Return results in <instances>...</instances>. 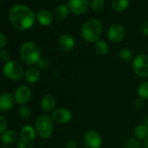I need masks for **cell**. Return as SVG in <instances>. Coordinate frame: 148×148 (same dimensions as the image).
Wrapping results in <instances>:
<instances>
[{
  "mask_svg": "<svg viewBox=\"0 0 148 148\" xmlns=\"http://www.w3.org/2000/svg\"><path fill=\"white\" fill-rule=\"evenodd\" d=\"M9 18L12 25L19 31L32 28L35 23L36 16L32 9L25 5H16L10 9Z\"/></svg>",
  "mask_w": 148,
  "mask_h": 148,
  "instance_id": "obj_1",
  "label": "cell"
},
{
  "mask_svg": "<svg viewBox=\"0 0 148 148\" xmlns=\"http://www.w3.org/2000/svg\"><path fill=\"white\" fill-rule=\"evenodd\" d=\"M103 32L102 23L97 18H91L85 22L81 28V36L88 43H96L99 40Z\"/></svg>",
  "mask_w": 148,
  "mask_h": 148,
  "instance_id": "obj_2",
  "label": "cell"
},
{
  "mask_svg": "<svg viewBox=\"0 0 148 148\" xmlns=\"http://www.w3.org/2000/svg\"><path fill=\"white\" fill-rule=\"evenodd\" d=\"M20 58L24 63L29 65L38 64L41 59V51L39 46L34 42H25L20 48Z\"/></svg>",
  "mask_w": 148,
  "mask_h": 148,
  "instance_id": "obj_3",
  "label": "cell"
},
{
  "mask_svg": "<svg viewBox=\"0 0 148 148\" xmlns=\"http://www.w3.org/2000/svg\"><path fill=\"white\" fill-rule=\"evenodd\" d=\"M51 117L49 115L44 114L37 118L35 120V131L36 133L43 138H50L54 131V123Z\"/></svg>",
  "mask_w": 148,
  "mask_h": 148,
  "instance_id": "obj_4",
  "label": "cell"
},
{
  "mask_svg": "<svg viewBox=\"0 0 148 148\" xmlns=\"http://www.w3.org/2000/svg\"><path fill=\"white\" fill-rule=\"evenodd\" d=\"M132 68L138 77H148V56L143 53L135 56L132 59Z\"/></svg>",
  "mask_w": 148,
  "mask_h": 148,
  "instance_id": "obj_5",
  "label": "cell"
},
{
  "mask_svg": "<svg viewBox=\"0 0 148 148\" xmlns=\"http://www.w3.org/2000/svg\"><path fill=\"white\" fill-rule=\"evenodd\" d=\"M3 72L11 80H19L24 75L23 66L17 61L10 60L6 62L3 66Z\"/></svg>",
  "mask_w": 148,
  "mask_h": 148,
  "instance_id": "obj_6",
  "label": "cell"
},
{
  "mask_svg": "<svg viewBox=\"0 0 148 148\" xmlns=\"http://www.w3.org/2000/svg\"><path fill=\"white\" fill-rule=\"evenodd\" d=\"M126 35L125 28L120 24H114L111 25L107 31V38L112 43L121 42Z\"/></svg>",
  "mask_w": 148,
  "mask_h": 148,
  "instance_id": "obj_7",
  "label": "cell"
},
{
  "mask_svg": "<svg viewBox=\"0 0 148 148\" xmlns=\"http://www.w3.org/2000/svg\"><path fill=\"white\" fill-rule=\"evenodd\" d=\"M84 143L87 148H99L102 145L101 134L96 130H89L85 133Z\"/></svg>",
  "mask_w": 148,
  "mask_h": 148,
  "instance_id": "obj_8",
  "label": "cell"
},
{
  "mask_svg": "<svg viewBox=\"0 0 148 148\" xmlns=\"http://www.w3.org/2000/svg\"><path fill=\"white\" fill-rule=\"evenodd\" d=\"M67 5L71 13L75 15H82L87 12L90 3L88 0H68Z\"/></svg>",
  "mask_w": 148,
  "mask_h": 148,
  "instance_id": "obj_9",
  "label": "cell"
},
{
  "mask_svg": "<svg viewBox=\"0 0 148 148\" xmlns=\"http://www.w3.org/2000/svg\"><path fill=\"white\" fill-rule=\"evenodd\" d=\"M51 118L54 122L60 124V125H64V124H67L71 121L72 112H71V111H70L67 108L59 107V108L55 109L52 112Z\"/></svg>",
  "mask_w": 148,
  "mask_h": 148,
  "instance_id": "obj_10",
  "label": "cell"
},
{
  "mask_svg": "<svg viewBox=\"0 0 148 148\" xmlns=\"http://www.w3.org/2000/svg\"><path fill=\"white\" fill-rule=\"evenodd\" d=\"M32 97V90L28 86L23 85L18 86L14 93V99L18 105H25Z\"/></svg>",
  "mask_w": 148,
  "mask_h": 148,
  "instance_id": "obj_11",
  "label": "cell"
},
{
  "mask_svg": "<svg viewBox=\"0 0 148 148\" xmlns=\"http://www.w3.org/2000/svg\"><path fill=\"white\" fill-rule=\"evenodd\" d=\"M75 39L70 34H63L58 39V46L61 51L64 52H70L75 48Z\"/></svg>",
  "mask_w": 148,
  "mask_h": 148,
  "instance_id": "obj_12",
  "label": "cell"
},
{
  "mask_svg": "<svg viewBox=\"0 0 148 148\" xmlns=\"http://www.w3.org/2000/svg\"><path fill=\"white\" fill-rule=\"evenodd\" d=\"M14 97L9 92H4L0 95V111L8 112L13 107Z\"/></svg>",
  "mask_w": 148,
  "mask_h": 148,
  "instance_id": "obj_13",
  "label": "cell"
},
{
  "mask_svg": "<svg viewBox=\"0 0 148 148\" xmlns=\"http://www.w3.org/2000/svg\"><path fill=\"white\" fill-rule=\"evenodd\" d=\"M56 99L51 95H45L42 98L41 100V109L45 112H51L55 110L56 107Z\"/></svg>",
  "mask_w": 148,
  "mask_h": 148,
  "instance_id": "obj_14",
  "label": "cell"
},
{
  "mask_svg": "<svg viewBox=\"0 0 148 148\" xmlns=\"http://www.w3.org/2000/svg\"><path fill=\"white\" fill-rule=\"evenodd\" d=\"M37 21L43 26L50 25L53 22V17L51 13L47 10H41L36 15Z\"/></svg>",
  "mask_w": 148,
  "mask_h": 148,
  "instance_id": "obj_15",
  "label": "cell"
},
{
  "mask_svg": "<svg viewBox=\"0 0 148 148\" xmlns=\"http://www.w3.org/2000/svg\"><path fill=\"white\" fill-rule=\"evenodd\" d=\"M40 79V71L38 67L31 66L25 71V79L30 84H35Z\"/></svg>",
  "mask_w": 148,
  "mask_h": 148,
  "instance_id": "obj_16",
  "label": "cell"
},
{
  "mask_svg": "<svg viewBox=\"0 0 148 148\" xmlns=\"http://www.w3.org/2000/svg\"><path fill=\"white\" fill-rule=\"evenodd\" d=\"M20 136H21V139L26 143H30V142L33 141L35 138V136H36L35 128H33L32 126H31L29 125L24 126L21 130Z\"/></svg>",
  "mask_w": 148,
  "mask_h": 148,
  "instance_id": "obj_17",
  "label": "cell"
},
{
  "mask_svg": "<svg viewBox=\"0 0 148 148\" xmlns=\"http://www.w3.org/2000/svg\"><path fill=\"white\" fill-rule=\"evenodd\" d=\"M133 134L138 140H145L148 137V127L145 124H138L135 126Z\"/></svg>",
  "mask_w": 148,
  "mask_h": 148,
  "instance_id": "obj_18",
  "label": "cell"
},
{
  "mask_svg": "<svg viewBox=\"0 0 148 148\" xmlns=\"http://www.w3.org/2000/svg\"><path fill=\"white\" fill-rule=\"evenodd\" d=\"M130 5V0H112L111 6L116 12H123Z\"/></svg>",
  "mask_w": 148,
  "mask_h": 148,
  "instance_id": "obj_19",
  "label": "cell"
},
{
  "mask_svg": "<svg viewBox=\"0 0 148 148\" xmlns=\"http://www.w3.org/2000/svg\"><path fill=\"white\" fill-rule=\"evenodd\" d=\"M109 45L105 40L99 39L96 43H94V51L99 56H105L109 52Z\"/></svg>",
  "mask_w": 148,
  "mask_h": 148,
  "instance_id": "obj_20",
  "label": "cell"
},
{
  "mask_svg": "<svg viewBox=\"0 0 148 148\" xmlns=\"http://www.w3.org/2000/svg\"><path fill=\"white\" fill-rule=\"evenodd\" d=\"M69 12L70 10L68 8V5L64 4H60L55 9V16L58 20H64L69 15Z\"/></svg>",
  "mask_w": 148,
  "mask_h": 148,
  "instance_id": "obj_21",
  "label": "cell"
},
{
  "mask_svg": "<svg viewBox=\"0 0 148 148\" xmlns=\"http://www.w3.org/2000/svg\"><path fill=\"white\" fill-rule=\"evenodd\" d=\"M137 93L139 99L148 100V81H144L137 88Z\"/></svg>",
  "mask_w": 148,
  "mask_h": 148,
  "instance_id": "obj_22",
  "label": "cell"
},
{
  "mask_svg": "<svg viewBox=\"0 0 148 148\" xmlns=\"http://www.w3.org/2000/svg\"><path fill=\"white\" fill-rule=\"evenodd\" d=\"M2 141L4 143L6 144H12L14 143L15 140L17 139V132L13 130H8L5 131L3 134H2Z\"/></svg>",
  "mask_w": 148,
  "mask_h": 148,
  "instance_id": "obj_23",
  "label": "cell"
},
{
  "mask_svg": "<svg viewBox=\"0 0 148 148\" xmlns=\"http://www.w3.org/2000/svg\"><path fill=\"white\" fill-rule=\"evenodd\" d=\"M119 58L124 62H129L133 59V54L129 48H123L119 51Z\"/></svg>",
  "mask_w": 148,
  "mask_h": 148,
  "instance_id": "obj_24",
  "label": "cell"
},
{
  "mask_svg": "<svg viewBox=\"0 0 148 148\" xmlns=\"http://www.w3.org/2000/svg\"><path fill=\"white\" fill-rule=\"evenodd\" d=\"M105 6V0H92L90 4V8L92 12H100Z\"/></svg>",
  "mask_w": 148,
  "mask_h": 148,
  "instance_id": "obj_25",
  "label": "cell"
},
{
  "mask_svg": "<svg viewBox=\"0 0 148 148\" xmlns=\"http://www.w3.org/2000/svg\"><path fill=\"white\" fill-rule=\"evenodd\" d=\"M125 148H141V144L135 137H130L125 142Z\"/></svg>",
  "mask_w": 148,
  "mask_h": 148,
  "instance_id": "obj_26",
  "label": "cell"
},
{
  "mask_svg": "<svg viewBox=\"0 0 148 148\" xmlns=\"http://www.w3.org/2000/svg\"><path fill=\"white\" fill-rule=\"evenodd\" d=\"M18 114H19V117L22 119H25H25H28L32 116V110L27 106H22L19 108Z\"/></svg>",
  "mask_w": 148,
  "mask_h": 148,
  "instance_id": "obj_27",
  "label": "cell"
},
{
  "mask_svg": "<svg viewBox=\"0 0 148 148\" xmlns=\"http://www.w3.org/2000/svg\"><path fill=\"white\" fill-rule=\"evenodd\" d=\"M7 127V121L5 117L0 115V134H3Z\"/></svg>",
  "mask_w": 148,
  "mask_h": 148,
  "instance_id": "obj_28",
  "label": "cell"
},
{
  "mask_svg": "<svg viewBox=\"0 0 148 148\" xmlns=\"http://www.w3.org/2000/svg\"><path fill=\"white\" fill-rule=\"evenodd\" d=\"M38 67H39V68H41V69H43V70H46V69L49 67L50 63H49V61H48L47 59H45V58H41V59L38 61Z\"/></svg>",
  "mask_w": 148,
  "mask_h": 148,
  "instance_id": "obj_29",
  "label": "cell"
},
{
  "mask_svg": "<svg viewBox=\"0 0 148 148\" xmlns=\"http://www.w3.org/2000/svg\"><path fill=\"white\" fill-rule=\"evenodd\" d=\"M143 106H144V100L139 98L137 99L133 103V108L136 110H140L143 108Z\"/></svg>",
  "mask_w": 148,
  "mask_h": 148,
  "instance_id": "obj_30",
  "label": "cell"
},
{
  "mask_svg": "<svg viewBox=\"0 0 148 148\" xmlns=\"http://www.w3.org/2000/svg\"><path fill=\"white\" fill-rule=\"evenodd\" d=\"M10 58V53L8 51L6 50H2L1 51H0V59H1L2 61H5L8 62V59Z\"/></svg>",
  "mask_w": 148,
  "mask_h": 148,
  "instance_id": "obj_31",
  "label": "cell"
},
{
  "mask_svg": "<svg viewBox=\"0 0 148 148\" xmlns=\"http://www.w3.org/2000/svg\"><path fill=\"white\" fill-rule=\"evenodd\" d=\"M65 148H78V142L74 139H70L66 142Z\"/></svg>",
  "mask_w": 148,
  "mask_h": 148,
  "instance_id": "obj_32",
  "label": "cell"
},
{
  "mask_svg": "<svg viewBox=\"0 0 148 148\" xmlns=\"http://www.w3.org/2000/svg\"><path fill=\"white\" fill-rule=\"evenodd\" d=\"M141 32L143 33V35L148 37V21L145 22L142 25H141Z\"/></svg>",
  "mask_w": 148,
  "mask_h": 148,
  "instance_id": "obj_33",
  "label": "cell"
},
{
  "mask_svg": "<svg viewBox=\"0 0 148 148\" xmlns=\"http://www.w3.org/2000/svg\"><path fill=\"white\" fill-rule=\"evenodd\" d=\"M6 45V38L3 33H0V49H3Z\"/></svg>",
  "mask_w": 148,
  "mask_h": 148,
  "instance_id": "obj_34",
  "label": "cell"
},
{
  "mask_svg": "<svg viewBox=\"0 0 148 148\" xmlns=\"http://www.w3.org/2000/svg\"><path fill=\"white\" fill-rule=\"evenodd\" d=\"M144 145H145V148H148V137L144 140Z\"/></svg>",
  "mask_w": 148,
  "mask_h": 148,
  "instance_id": "obj_35",
  "label": "cell"
},
{
  "mask_svg": "<svg viewBox=\"0 0 148 148\" xmlns=\"http://www.w3.org/2000/svg\"><path fill=\"white\" fill-rule=\"evenodd\" d=\"M144 124L148 127V118H146V119H145V123H144Z\"/></svg>",
  "mask_w": 148,
  "mask_h": 148,
  "instance_id": "obj_36",
  "label": "cell"
},
{
  "mask_svg": "<svg viewBox=\"0 0 148 148\" xmlns=\"http://www.w3.org/2000/svg\"><path fill=\"white\" fill-rule=\"evenodd\" d=\"M81 148H87V147H81Z\"/></svg>",
  "mask_w": 148,
  "mask_h": 148,
  "instance_id": "obj_37",
  "label": "cell"
},
{
  "mask_svg": "<svg viewBox=\"0 0 148 148\" xmlns=\"http://www.w3.org/2000/svg\"><path fill=\"white\" fill-rule=\"evenodd\" d=\"M99 148H102V147H99Z\"/></svg>",
  "mask_w": 148,
  "mask_h": 148,
  "instance_id": "obj_38",
  "label": "cell"
},
{
  "mask_svg": "<svg viewBox=\"0 0 148 148\" xmlns=\"http://www.w3.org/2000/svg\"><path fill=\"white\" fill-rule=\"evenodd\" d=\"M19 148H21V147H19Z\"/></svg>",
  "mask_w": 148,
  "mask_h": 148,
  "instance_id": "obj_39",
  "label": "cell"
},
{
  "mask_svg": "<svg viewBox=\"0 0 148 148\" xmlns=\"http://www.w3.org/2000/svg\"><path fill=\"white\" fill-rule=\"evenodd\" d=\"M0 1H1V0H0Z\"/></svg>",
  "mask_w": 148,
  "mask_h": 148,
  "instance_id": "obj_40",
  "label": "cell"
}]
</instances>
